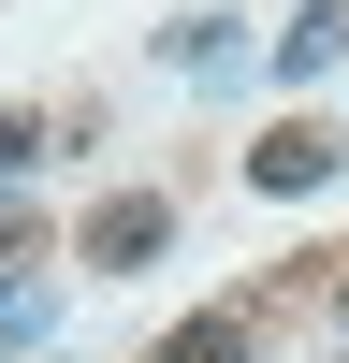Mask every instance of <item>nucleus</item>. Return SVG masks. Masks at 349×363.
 I'll use <instances>...</instances> for the list:
<instances>
[{"mask_svg": "<svg viewBox=\"0 0 349 363\" xmlns=\"http://www.w3.org/2000/svg\"><path fill=\"white\" fill-rule=\"evenodd\" d=\"M160 247H174V189H116V203H87V233H73L87 277H145Z\"/></svg>", "mask_w": 349, "mask_h": 363, "instance_id": "1", "label": "nucleus"}, {"mask_svg": "<svg viewBox=\"0 0 349 363\" xmlns=\"http://www.w3.org/2000/svg\"><path fill=\"white\" fill-rule=\"evenodd\" d=\"M335 160H349V131H320V116H277V131L248 145V189H262V203H306V189H335Z\"/></svg>", "mask_w": 349, "mask_h": 363, "instance_id": "2", "label": "nucleus"}, {"mask_svg": "<svg viewBox=\"0 0 349 363\" xmlns=\"http://www.w3.org/2000/svg\"><path fill=\"white\" fill-rule=\"evenodd\" d=\"M58 335V262H0V349H44Z\"/></svg>", "mask_w": 349, "mask_h": 363, "instance_id": "3", "label": "nucleus"}, {"mask_svg": "<svg viewBox=\"0 0 349 363\" xmlns=\"http://www.w3.org/2000/svg\"><path fill=\"white\" fill-rule=\"evenodd\" d=\"M262 58H277L291 87H306V73H335V58H349V0H306V15H291V29H277Z\"/></svg>", "mask_w": 349, "mask_h": 363, "instance_id": "4", "label": "nucleus"}, {"mask_svg": "<svg viewBox=\"0 0 349 363\" xmlns=\"http://www.w3.org/2000/svg\"><path fill=\"white\" fill-rule=\"evenodd\" d=\"M160 58L189 87H233V73H248V29H233V15H189V29H160Z\"/></svg>", "mask_w": 349, "mask_h": 363, "instance_id": "5", "label": "nucleus"}, {"mask_svg": "<svg viewBox=\"0 0 349 363\" xmlns=\"http://www.w3.org/2000/svg\"><path fill=\"white\" fill-rule=\"evenodd\" d=\"M248 335H262V306H204V320H174L145 363H248Z\"/></svg>", "mask_w": 349, "mask_h": 363, "instance_id": "6", "label": "nucleus"}, {"mask_svg": "<svg viewBox=\"0 0 349 363\" xmlns=\"http://www.w3.org/2000/svg\"><path fill=\"white\" fill-rule=\"evenodd\" d=\"M44 145H58V131H44V116H29V102H15V116H0V189H15V174H29V160H44Z\"/></svg>", "mask_w": 349, "mask_h": 363, "instance_id": "7", "label": "nucleus"}, {"mask_svg": "<svg viewBox=\"0 0 349 363\" xmlns=\"http://www.w3.org/2000/svg\"><path fill=\"white\" fill-rule=\"evenodd\" d=\"M320 291H335V320H349V247H335V262H320Z\"/></svg>", "mask_w": 349, "mask_h": 363, "instance_id": "8", "label": "nucleus"}]
</instances>
